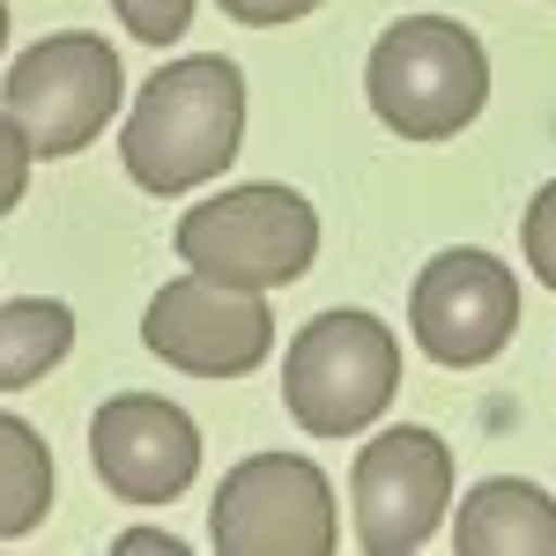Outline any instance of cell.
Instances as JSON below:
<instances>
[{
    "mask_svg": "<svg viewBox=\"0 0 556 556\" xmlns=\"http://www.w3.org/2000/svg\"><path fill=\"white\" fill-rule=\"evenodd\" d=\"M245 141V75L223 52H186L156 67L119 127V164L141 193H193L230 172Z\"/></svg>",
    "mask_w": 556,
    "mask_h": 556,
    "instance_id": "6da1fadb",
    "label": "cell"
},
{
    "mask_svg": "<svg viewBox=\"0 0 556 556\" xmlns=\"http://www.w3.org/2000/svg\"><path fill=\"white\" fill-rule=\"evenodd\" d=\"M364 97L401 141H453L490 104V52L453 15H401L371 45Z\"/></svg>",
    "mask_w": 556,
    "mask_h": 556,
    "instance_id": "7a4b0ae2",
    "label": "cell"
},
{
    "mask_svg": "<svg viewBox=\"0 0 556 556\" xmlns=\"http://www.w3.org/2000/svg\"><path fill=\"white\" fill-rule=\"evenodd\" d=\"M172 245L208 282L282 290V282H298L304 267L319 260V215H312V201L298 186L253 178V186H230V193H208L201 208H186Z\"/></svg>",
    "mask_w": 556,
    "mask_h": 556,
    "instance_id": "3957f363",
    "label": "cell"
},
{
    "mask_svg": "<svg viewBox=\"0 0 556 556\" xmlns=\"http://www.w3.org/2000/svg\"><path fill=\"white\" fill-rule=\"evenodd\" d=\"M401 393V342L379 312H319L282 356V408L312 438H356Z\"/></svg>",
    "mask_w": 556,
    "mask_h": 556,
    "instance_id": "277c9868",
    "label": "cell"
},
{
    "mask_svg": "<svg viewBox=\"0 0 556 556\" xmlns=\"http://www.w3.org/2000/svg\"><path fill=\"white\" fill-rule=\"evenodd\" d=\"M119 97H127L119 45L89 38V30H60V38H38L8 67L0 112L23 127L30 156H83L89 141L112 127Z\"/></svg>",
    "mask_w": 556,
    "mask_h": 556,
    "instance_id": "5b68a950",
    "label": "cell"
},
{
    "mask_svg": "<svg viewBox=\"0 0 556 556\" xmlns=\"http://www.w3.org/2000/svg\"><path fill=\"white\" fill-rule=\"evenodd\" d=\"M208 542L223 556H327L342 542V513L304 453H253L223 475Z\"/></svg>",
    "mask_w": 556,
    "mask_h": 556,
    "instance_id": "8992f818",
    "label": "cell"
},
{
    "mask_svg": "<svg viewBox=\"0 0 556 556\" xmlns=\"http://www.w3.org/2000/svg\"><path fill=\"white\" fill-rule=\"evenodd\" d=\"M349 505H356V549H371V556L430 549V534L453 513V453H445V438L424 424L379 430L356 453Z\"/></svg>",
    "mask_w": 556,
    "mask_h": 556,
    "instance_id": "52a82bcc",
    "label": "cell"
},
{
    "mask_svg": "<svg viewBox=\"0 0 556 556\" xmlns=\"http://www.w3.org/2000/svg\"><path fill=\"white\" fill-rule=\"evenodd\" d=\"M141 342L186 379H245L275 349V312L267 290H238V282H208V275H178L164 282L149 312H141Z\"/></svg>",
    "mask_w": 556,
    "mask_h": 556,
    "instance_id": "ba28073f",
    "label": "cell"
},
{
    "mask_svg": "<svg viewBox=\"0 0 556 556\" xmlns=\"http://www.w3.org/2000/svg\"><path fill=\"white\" fill-rule=\"evenodd\" d=\"M408 327L430 364L475 371V364L505 356V342L519 334V275L497 253L445 245L408 290Z\"/></svg>",
    "mask_w": 556,
    "mask_h": 556,
    "instance_id": "9c48e42d",
    "label": "cell"
},
{
    "mask_svg": "<svg viewBox=\"0 0 556 556\" xmlns=\"http://www.w3.org/2000/svg\"><path fill=\"white\" fill-rule=\"evenodd\" d=\"M89 460L119 505H178L201 475V424L164 393H112L89 416Z\"/></svg>",
    "mask_w": 556,
    "mask_h": 556,
    "instance_id": "30bf717a",
    "label": "cell"
},
{
    "mask_svg": "<svg viewBox=\"0 0 556 556\" xmlns=\"http://www.w3.org/2000/svg\"><path fill=\"white\" fill-rule=\"evenodd\" d=\"M453 549L460 556H556V497L527 475H490L475 482L453 513Z\"/></svg>",
    "mask_w": 556,
    "mask_h": 556,
    "instance_id": "8fae6325",
    "label": "cell"
},
{
    "mask_svg": "<svg viewBox=\"0 0 556 556\" xmlns=\"http://www.w3.org/2000/svg\"><path fill=\"white\" fill-rule=\"evenodd\" d=\"M75 349V312L60 298H8L0 304V393L38 386Z\"/></svg>",
    "mask_w": 556,
    "mask_h": 556,
    "instance_id": "7c38bea8",
    "label": "cell"
},
{
    "mask_svg": "<svg viewBox=\"0 0 556 556\" xmlns=\"http://www.w3.org/2000/svg\"><path fill=\"white\" fill-rule=\"evenodd\" d=\"M52 490H60V475H52L45 438L0 408V542H23L52 513Z\"/></svg>",
    "mask_w": 556,
    "mask_h": 556,
    "instance_id": "4fadbf2b",
    "label": "cell"
},
{
    "mask_svg": "<svg viewBox=\"0 0 556 556\" xmlns=\"http://www.w3.org/2000/svg\"><path fill=\"white\" fill-rule=\"evenodd\" d=\"M519 245H527L534 282H542V290H556V178H549V186H534L527 223H519Z\"/></svg>",
    "mask_w": 556,
    "mask_h": 556,
    "instance_id": "5bb4252c",
    "label": "cell"
},
{
    "mask_svg": "<svg viewBox=\"0 0 556 556\" xmlns=\"http://www.w3.org/2000/svg\"><path fill=\"white\" fill-rule=\"evenodd\" d=\"M112 8H119L127 38H141V45H172L193 30V0H112Z\"/></svg>",
    "mask_w": 556,
    "mask_h": 556,
    "instance_id": "9a60e30c",
    "label": "cell"
},
{
    "mask_svg": "<svg viewBox=\"0 0 556 556\" xmlns=\"http://www.w3.org/2000/svg\"><path fill=\"white\" fill-rule=\"evenodd\" d=\"M30 164H38V156H30L23 127H15V119L0 112V215H8L15 201H23V186H30Z\"/></svg>",
    "mask_w": 556,
    "mask_h": 556,
    "instance_id": "2e32d148",
    "label": "cell"
},
{
    "mask_svg": "<svg viewBox=\"0 0 556 556\" xmlns=\"http://www.w3.org/2000/svg\"><path fill=\"white\" fill-rule=\"evenodd\" d=\"M319 0H223V15L230 23H245V30H275V23H298V15H312Z\"/></svg>",
    "mask_w": 556,
    "mask_h": 556,
    "instance_id": "e0dca14e",
    "label": "cell"
},
{
    "mask_svg": "<svg viewBox=\"0 0 556 556\" xmlns=\"http://www.w3.org/2000/svg\"><path fill=\"white\" fill-rule=\"evenodd\" d=\"M119 549H164V556H186L178 534H119Z\"/></svg>",
    "mask_w": 556,
    "mask_h": 556,
    "instance_id": "ac0fdd59",
    "label": "cell"
},
{
    "mask_svg": "<svg viewBox=\"0 0 556 556\" xmlns=\"http://www.w3.org/2000/svg\"><path fill=\"white\" fill-rule=\"evenodd\" d=\"M0 45H8V0H0Z\"/></svg>",
    "mask_w": 556,
    "mask_h": 556,
    "instance_id": "d6986e66",
    "label": "cell"
}]
</instances>
